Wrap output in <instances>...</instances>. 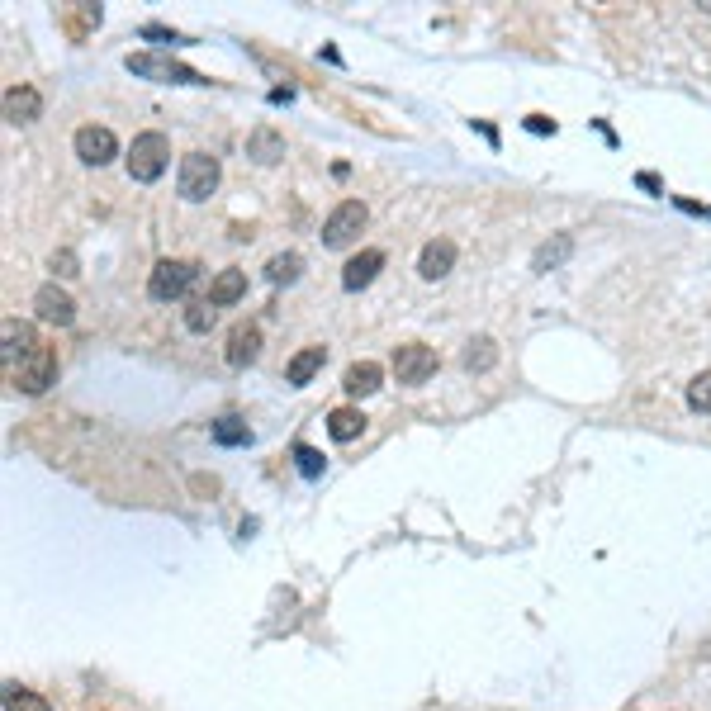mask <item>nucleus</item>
Instances as JSON below:
<instances>
[{
    "instance_id": "obj_1",
    "label": "nucleus",
    "mask_w": 711,
    "mask_h": 711,
    "mask_svg": "<svg viewBox=\"0 0 711 711\" xmlns=\"http://www.w3.org/2000/svg\"><path fill=\"white\" fill-rule=\"evenodd\" d=\"M124 166H128V176H133L138 185H152L166 171V166H171V138H166V133H157V128L138 133V138H133V147H128Z\"/></svg>"
},
{
    "instance_id": "obj_2",
    "label": "nucleus",
    "mask_w": 711,
    "mask_h": 711,
    "mask_svg": "<svg viewBox=\"0 0 711 711\" xmlns=\"http://www.w3.org/2000/svg\"><path fill=\"white\" fill-rule=\"evenodd\" d=\"M200 280V266L195 261H181V256H162L152 275H147V294L157 299V304H171V299H181L190 285Z\"/></svg>"
},
{
    "instance_id": "obj_3",
    "label": "nucleus",
    "mask_w": 711,
    "mask_h": 711,
    "mask_svg": "<svg viewBox=\"0 0 711 711\" xmlns=\"http://www.w3.org/2000/svg\"><path fill=\"white\" fill-rule=\"evenodd\" d=\"M219 176H223L219 157H209V152H190V157H181V176H176V190H181V200L200 204V200H209V195L219 190Z\"/></svg>"
},
{
    "instance_id": "obj_4",
    "label": "nucleus",
    "mask_w": 711,
    "mask_h": 711,
    "mask_svg": "<svg viewBox=\"0 0 711 711\" xmlns=\"http://www.w3.org/2000/svg\"><path fill=\"white\" fill-rule=\"evenodd\" d=\"M124 67L133 76H147V81H181V86H204V76L185 62H171V57H157V53H128Z\"/></svg>"
},
{
    "instance_id": "obj_5",
    "label": "nucleus",
    "mask_w": 711,
    "mask_h": 711,
    "mask_svg": "<svg viewBox=\"0 0 711 711\" xmlns=\"http://www.w3.org/2000/svg\"><path fill=\"white\" fill-rule=\"evenodd\" d=\"M437 375V351L427 342H403L394 347V380L399 384H427Z\"/></svg>"
},
{
    "instance_id": "obj_6",
    "label": "nucleus",
    "mask_w": 711,
    "mask_h": 711,
    "mask_svg": "<svg viewBox=\"0 0 711 711\" xmlns=\"http://www.w3.org/2000/svg\"><path fill=\"white\" fill-rule=\"evenodd\" d=\"M10 380H15L19 394H43L48 384H57V351L38 347L34 356H24V361L10 370Z\"/></svg>"
},
{
    "instance_id": "obj_7",
    "label": "nucleus",
    "mask_w": 711,
    "mask_h": 711,
    "mask_svg": "<svg viewBox=\"0 0 711 711\" xmlns=\"http://www.w3.org/2000/svg\"><path fill=\"white\" fill-rule=\"evenodd\" d=\"M365 219H370V214H365L361 200H342L328 214V223H323V247H351V242L361 237Z\"/></svg>"
},
{
    "instance_id": "obj_8",
    "label": "nucleus",
    "mask_w": 711,
    "mask_h": 711,
    "mask_svg": "<svg viewBox=\"0 0 711 711\" xmlns=\"http://www.w3.org/2000/svg\"><path fill=\"white\" fill-rule=\"evenodd\" d=\"M72 143H76V157L86 166H110L119 157V138L105 124H81Z\"/></svg>"
},
{
    "instance_id": "obj_9",
    "label": "nucleus",
    "mask_w": 711,
    "mask_h": 711,
    "mask_svg": "<svg viewBox=\"0 0 711 711\" xmlns=\"http://www.w3.org/2000/svg\"><path fill=\"white\" fill-rule=\"evenodd\" d=\"M34 309L43 323H57V328H72L76 323V299L67 290H57V285H43L34 294Z\"/></svg>"
},
{
    "instance_id": "obj_10",
    "label": "nucleus",
    "mask_w": 711,
    "mask_h": 711,
    "mask_svg": "<svg viewBox=\"0 0 711 711\" xmlns=\"http://www.w3.org/2000/svg\"><path fill=\"white\" fill-rule=\"evenodd\" d=\"M451 266H456V242H451V237H432L418 256V275L422 280H446Z\"/></svg>"
},
{
    "instance_id": "obj_11",
    "label": "nucleus",
    "mask_w": 711,
    "mask_h": 711,
    "mask_svg": "<svg viewBox=\"0 0 711 711\" xmlns=\"http://www.w3.org/2000/svg\"><path fill=\"white\" fill-rule=\"evenodd\" d=\"M380 271H384V252L380 247H365V252H356L347 266H342V290H351V294L365 290Z\"/></svg>"
},
{
    "instance_id": "obj_12",
    "label": "nucleus",
    "mask_w": 711,
    "mask_h": 711,
    "mask_svg": "<svg viewBox=\"0 0 711 711\" xmlns=\"http://www.w3.org/2000/svg\"><path fill=\"white\" fill-rule=\"evenodd\" d=\"M0 337H5V365H10V370H15L24 356L38 351V332L29 328V323H19V318H5V323H0Z\"/></svg>"
},
{
    "instance_id": "obj_13",
    "label": "nucleus",
    "mask_w": 711,
    "mask_h": 711,
    "mask_svg": "<svg viewBox=\"0 0 711 711\" xmlns=\"http://www.w3.org/2000/svg\"><path fill=\"white\" fill-rule=\"evenodd\" d=\"M256 356H261V328H256V323H237V328L228 332V365L242 370V365H252Z\"/></svg>"
},
{
    "instance_id": "obj_14",
    "label": "nucleus",
    "mask_w": 711,
    "mask_h": 711,
    "mask_svg": "<svg viewBox=\"0 0 711 711\" xmlns=\"http://www.w3.org/2000/svg\"><path fill=\"white\" fill-rule=\"evenodd\" d=\"M38 114H43V95L34 86H10L5 91V119L10 124H34Z\"/></svg>"
},
{
    "instance_id": "obj_15",
    "label": "nucleus",
    "mask_w": 711,
    "mask_h": 711,
    "mask_svg": "<svg viewBox=\"0 0 711 711\" xmlns=\"http://www.w3.org/2000/svg\"><path fill=\"white\" fill-rule=\"evenodd\" d=\"M247 157L252 162H261V166H275L280 157H285V138L275 133V128H252V138H247Z\"/></svg>"
},
{
    "instance_id": "obj_16",
    "label": "nucleus",
    "mask_w": 711,
    "mask_h": 711,
    "mask_svg": "<svg viewBox=\"0 0 711 711\" xmlns=\"http://www.w3.org/2000/svg\"><path fill=\"white\" fill-rule=\"evenodd\" d=\"M380 380H384V370L375 361H356V365H347L342 389H347L351 399H365V394H375V389H380Z\"/></svg>"
},
{
    "instance_id": "obj_17",
    "label": "nucleus",
    "mask_w": 711,
    "mask_h": 711,
    "mask_svg": "<svg viewBox=\"0 0 711 711\" xmlns=\"http://www.w3.org/2000/svg\"><path fill=\"white\" fill-rule=\"evenodd\" d=\"M323 361H328V347H304V351H294L290 365H285V380L290 384H309L318 370H323Z\"/></svg>"
},
{
    "instance_id": "obj_18",
    "label": "nucleus",
    "mask_w": 711,
    "mask_h": 711,
    "mask_svg": "<svg viewBox=\"0 0 711 711\" xmlns=\"http://www.w3.org/2000/svg\"><path fill=\"white\" fill-rule=\"evenodd\" d=\"M247 294V271H237V266H228V271L214 275V285H209V299L219 304V309H228V304H237Z\"/></svg>"
},
{
    "instance_id": "obj_19",
    "label": "nucleus",
    "mask_w": 711,
    "mask_h": 711,
    "mask_svg": "<svg viewBox=\"0 0 711 711\" xmlns=\"http://www.w3.org/2000/svg\"><path fill=\"white\" fill-rule=\"evenodd\" d=\"M460 365H465L470 375H484V370H493V365H498V342H493V337H474V342H465V356H460Z\"/></svg>"
},
{
    "instance_id": "obj_20",
    "label": "nucleus",
    "mask_w": 711,
    "mask_h": 711,
    "mask_svg": "<svg viewBox=\"0 0 711 711\" xmlns=\"http://www.w3.org/2000/svg\"><path fill=\"white\" fill-rule=\"evenodd\" d=\"M365 432V413L361 408H332L328 413V437L332 441H356Z\"/></svg>"
},
{
    "instance_id": "obj_21",
    "label": "nucleus",
    "mask_w": 711,
    "mask_h": 711,
    "mask_svg": "<svg viewBox=\"0 0 711 711\" xmlns=\"http://www.w3.org/2000/svg\"><path fill=\"white\" fill-rule=\"evenodd\" d=\"M209 432H214V441H219V446H252V427L237 418V413H223V418H214V427H209Z\"/></svg>"
},
{
    "instance_id": "obj_22",
    "label": "nucleus",
    "mask_w": 711,
    "mask_h": 711,
    "mask_svg": "<svg viewBox=\"0 0 711 711\" xmlns=\"http://www.w3.org/2000/svg\"><path fill=\"white\" fill-rule=\"evenodd\" d=\"M299 275H304V256L299 252H280L266 261V280H271V285H294Z\"/></svg>"
},
{
    "instance_id": "obj_23",
    "label": "nucleus",
    "mask_w": 711,
    "mask_h": 711,
    "mask_svg": "<svg viewBox=\"0 0 711 711\" xmlns=\"http://www.w3.org/2000/svg\"><path fill=\"white\" fill-rule=\"evenodd\" d=\"M569 252H574V237L560 233L555 242H546V247H536V256H531V271H555L560 261H569Z\"/></svg>"
},
{
    "instance_id": "obj_24",
    "label": "nucleus",
    "mask_w": 711,
    "mask_h": 711,
    "mask_svg": "<svg viewBox=\"0 0 711 711\" xmlns=\"http://www.w3.org/2000/svg\"><path fill=\"white\" fill-rule=\"evenodd\" d=\"M214 323H219V304H214V299H195V304L185 309V328L190 332H209Z\"/></svg>"
},
{
    "instance_id": "obj_25",
    "label": "nucleus",
    "mask_w": 711,
    "mask_h": 711,
    "mask_svg": "<svg viewBox=\"0 0 711 711\" xmlns=\"http://www.w3.org/2000/svg\"><path fill=\"white\" fill-rule=\"evenodd\" d=\"M688 408H693V413H711V370H702V375L688 384Z\"/></svg>"
},
{
    "instance_id": "obj_26",
    "label": "nucleus",
    "mask_w": 711,
    "mask_h": 711,
    "mask_svg": "<svg viewBox=\"0 0 711 711\" xmlns=\"http://www.w3.org/2000/svg\"><path fill=\"white\" fill-rule=\"evenodd\" d=\"M294 465H299V474H304V479H318V474H323V456H318L313 446H304V441L294 446Z\"/></svg>"
},
{
    "instance_id": "obj_27",
    "label": "nucleus",
    "mask_w": 711,
    "mask_h": 711,
    "mask_svg": "<svg viewBox=\"0 0 711 711\" xmlns=\"http://www.w3.org/2000/svg\"><path fill=\"white\" fill-rule=\"evenodd\" d=\"M5 711H48V702L38 693H24V688H10L5 693Z\"/></svg>"
},
{
    "instance_id": "obj_28",
    "label": "nucleus",
    "mask_w": 711,
    "mask_h": 711,
    "mask_svg": "<svg viewBox=\"0 0 711 711\" xmlns=\"http://www.w3.org/2000/svg\"><path fill=\"white\" fill-rule=\"evenodd\" d=\"M48 266H53V271L62 275V280L81 275V261H76V252H67V247H62V252H53V261H48Z\"/></svg>"
},
{
    "instance_id": "obj_29",
    "label": "nucleus",
    "mask_w": 711,
    "mask_h": 711,
    "mask_svg": "<svg viewBox=\"0 0 711 711\" xmlns=\"http://www.w3.org/2000/svg\"><path fill=\"white\" fill-rule=\"evenodd\" d=\"M527 128H531V133H555V124H550L546 114H531V119H527Z\"/></svg>"
},
{
    "instance_id": "obj_30",
    "label": "nucleus",
    "mask_w": 711,
    "mask_h": 711,
    "mask_svg": "<svg viewBox=\"0 0 711 711\" xmlns=\"http://www.w3.org/2000/svg\"><path fill=\"white\" fill-rule=\"evenodd\" d=\"M702 10H707V15H711V0H702Z\"/></svg>"
}]
</instances>
